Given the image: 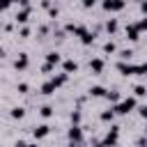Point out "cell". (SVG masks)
Masks as SVG:
<instances>
[{"instance_id": "obj_1", "label": "cell", "mask_w": 147, "mask_h": 147, "mask_svg": "<svg viewBox=\"0 0 147 147\" xmlns=\"http://www.w3.org/2000/svg\"><path fill=\"white\" fill-rule=\"evenodd\" d=\"M136 106H138L136 96H126V99L117 101V103L113 106V110H115V115H129L131 110H136Z\"/></svg>"}, {"instance_id": "obj_2", "label": "cell", "mask_w": 147, "mask_h": 147, "mask_svg": "<svg viewBox=\"0 0 147 147\" xmlns=\"http://www.w3.org/2000/svg\"><path fill=\"white\" fill-rule=\"evenodd\" d=\"M101 145H117L119 142V126H110V131H108V136L103 138V140H99Z\"/></svg>"}, {"instance_id": "obj_3", "label": "cell", "mask_w": 147, "mask_h": 147, "mask_svg": "<svg viewBox=\"0 0 147 147\" xmlns=\"http://www.w3.org/2000/svg\"><path fill=\"white\" fill-rule=\"evenodd\" d=\"M124 7H126V0H103L106 11H122Z\"/></svg>"}, {"instance_id": "obj_4", "label": "cell", "mask_w": 147, "mask_h": 147, "mask_svg": "<svg viewBox=\"0 0 147 147\" xmlns=\"http://www.w3.org/2000/svg\"><path fill=\"white\" fill-rule=\"evenodd\" d=\"M30 11H32V9H30V5H28V7H21V9H18V14L14 16L16 25H25V23L30 21Z\"/></svg>"}, {"instance_id": "obj_5", "label": "cell", "mask_w": 147, "mask_h": 147, "mask_svg": "<svg viewBox=\"0 0 147 147\" xmlns=\"http://www.w3.org/2000/svg\"><path fill=\"white\" fill-rule=\"evenodd\" d=\"M124 32H126V39H129V41H138V39H140V30L136 28V23H129Z\"/></svg>"}, {"instance_id": "obj_6", "label": "cell", "mask_w": 147, "mask_h": 147, "mask_svg": "<svg viewBox=\"0 0 147 147\" xmlns=\"http://www.w3.org/2000/svg\"><path fill=\"white\" fill-rule=\"evenodd\" d=\"M69 140H71V142H83V131H80L78 124H71V129H69Z\"/></svg>"}, {"instance_id": "obj_7", "label": "cell", "mask_w": 147, "mask_h": 147, "mask_svg": "<svg viewBox=\"0 0 147 147\" xmlns=\"http://www.w3.org/2000/svg\"><path fill=\"white\" fill-rule=\"evenodd\" d=\"M90 71H92L94 76H99V74L103 71V60H101V57H92V60H90Z\"/></svg>"}, {"instance_id": "obj_8", "label": "cell", "mask_w": 147, "mask_h": 147, "mask_svg": "<svg viewBox=\"0 0 147 147\" xmlns=\"http://www.w3.org/2000/svg\"><path fill=\"white\" fill-rule=\"evenodd\" d=\"M117 71H119L122 76H133V64H129L126 60H119V62H117Z\"/></svg>"}, {"instance_id": "obj_9", "label": "cell", "mask_w": 147, "mask_h": 147, "mask_svg": "<svg viewBox=\"0 0 147 147\" xmlns=\"http://www.w3.org/2000/svg\"><path fill=\"white\" fill-rule=\"evenodd\" d=\"M28 62H30V57H28V53H21V55L16 57V62H14V67H16L18 71H23V69H28Z\"/></svg>"}, {"instance_id": "obj_10", "label": "cell", "mask_w": 147, "mask_h": 147, "mask_svg": "<svg viewBox=\"0 0 147 147\" xmlns=\"http://www.w3.org/2000/svg\"><path fill=\"white\" fill-rule=\"evenodd\" d=\"M62 69H64L67 74H76V71H78V62H76V60H64V62H62Z\"/></svg>"}, {"instance_id": "obj_11", "label": "cell", "mask_w": 147, "mask_h": 147, "mask_svg": "<svg viewBox=\"0 0 147 147\" xmlns=\"http://www.w3.org/2000/svg\"><path fill=\"white\" fill-rule=\"evenodd\" d=\"M48 133H51V126H48V124H39V126L34 129V138H37V140H39V138H46Z\"/></svg>"}, {"instance_id": "obj_12", "label": "cell", "mask_w": 147, "mask_h": 147, "mask_svg": "<svg viewBox=\"0 0 147 147\" xmlns=\"http://www.w3.org/2000/svg\"><path fill=\"white\" fill-rule=\"evenodd\" d=\"M117 30H119V23H117V18H108V21H106V32H108V34H115Z\"/></svg>"}, {"instance_id": "obj_13", "label": "cell", "mask_w": 147, "mask_h": 147, "mask_svg": "<svg viewBox=\"0 0 147 147\" xmlns=\"http://www.w3.org/2000/svg\"><path fill=\"white\" fill-rule=\"evenodd\" d=\"M51 80L55 83V87H62V85H64V83L69 80V74H67V71H62V74H57V76H53Z\"/></svg>"}, {"instance_id": "obj_14", "label": "cell", "mask_w": 147, "mask_h": 147, "mask_svg": "<svg viewBox=\"0 0 147 147\" xmlns=\"http://www.w3.org/2000/svg\"><path fill=\"white\" fill-rule=\"evenodd\" d=\"M55 90H57V87H55V83H53V80H46V83L41 85V94H46V96H51Z\"/></svg>"}, {"instance_id": "obj_15", "label": "cell", "mask_w": 147, "mask_h": 147, "mask_svg": "<svg viewBox=\"0 0 147 147\" xmlns=\"http://www.w3.org/2000/svg\"><path fill=\"white\" fill-rule=\"evenodd\" d=\"M46 62H51V64H60V62H62V57H60V53H57V51H51V53H46Z\"/></svg>"}, {"instance_id": "obj_16", "label": "cell", "mask_w": 147, "mask_h": 147, "mask_svg": "<svg viewBox=\"0 0 147 147\" xmlns=\"http://www.w3.org/2000/svg\"><path fill=\"white\" fill-rule=\"evenodd\" d=\"M87 94H90V96H103V94H106V87H101V85H92V87L87 90Z\"/></svg>"}, {"instance_id": "obj_17", "label": "cell", "mask_w": 147, "mask_h": 147, "mask_svg": "<svg viewBox=\"0 0 147 147\" xmlns=\"http://www.w3.org/2000/svg\"><path fill=\"white\" fill-rule=\"evenodd\" d=\"M133 76H147V62L133 64Z\"/></svg>"}, {"instance_id": "obj_18", "label": "cell", "mask_w": 147, "mask_h": 147, "mask_svg": "<svg viewBox=\"0 0 147 147\" xmlns=\"http://www.w3.org/2000/svg\"><path fill=\"white\" fill-rule=\"evenodd\" d=\"M94 37H96V34H94V32H90V30H85V32H83V34H80V41H83V44H85V46H90V44H92V41H94Z\"/></svg>"}, {"instance_id": "obj_19", "label": "cell", "mask_w": 147, "mask_h": 147, "mask_svg": "<svg viewBox=\"0 0 147 147\" xmlns=\"http://www.w3.org/2000/svg\"><path fill=\"white\" fill-rule=\"evenodd\" d=\"M14 119H23L25 117V108H21V106H16V108H11V113H9Z\"/></svg>"}, {"instance_id": "obj_20", "label": "cell", "mask_w": 147, "mask_h": 147, "mask_svg": "<svg viewBox=\"0 0 147 147\" xmlns=\"http://www.w3.org/2000/svg\"><path fill=\"white\" fill-rule=\"evenodd\" d=\"M145 94H147V87H145V85H136V87H133V96H136V99H142Z\"/></svg>"}, {"instance_id": "obj_21", "label": "cell", "mask_w": 147, "mask_h": 147, "mask_svg": "<svg viewBox=\"0 0 147 147\" xmlns=\"http://www.w3.org/2000/svg\"><path fill=\"white\" fill-rule=\"evenodd\" d=\"M99 117H101V122H113V117H115V110H113V108H108V110H103Z\"/></svg>"}, {"instance_id": "obj_22", "label": "cell", "mask_w": 147, "mask_h": 147, "mask_svg": "<svg viewBox=\"0 0 147 147\" xmlns=\"http://www.w3.org/2000/svg\"><path fill=\"white\" fill-rule=\"evenodd\" d=\"M103 96H106L108 101H113V103H117V101H119V92H115V90H113V92H108V90H106V94H103Z\"/></svg>"}, {"instance_id": "obj_23", "label": "cell", "mask_w": 147, "mask_h": 147, "mask_svg": "<svg viewBox=\"0 0 147 147\" xmlns=\"http://www.w3.org/2000/svg\"><path fill=\"white\" fill-rule=\"evenodd\" d=\"M39 115H41V117H46V119H48V117H51V115H53V106H41V108H39Z\"/></svg>"}, {"instance_id": "obj_24", "label": "cell", "mask_w": 147, "mask_h": 147, "mask_svg": "<svg viewBox=\"0 0 147 147\" xmlns=\"http://www.w3.org/2000/svg\"><path fill=\"white\" fill-rule=\"evenodd\" d=\"M115 51H117L115 41H106V44H103V53H115Z\"/></svg>"}, {"instance_id": "obj_25", "label": "cell", "mask_w": 147, "mask_h": 147, "mask_svg": "<svg viewBox=\"0 0 147 147\" xmlns=\"http://www.w3.org/2000/svg\"><path fill=\"white\" fill-rule=\"evenodd\" d=\"M131 55H133V51H131V48H124V51H119V57H122V60H131Z\"/></svg>"}, {"instance_id": "obj_26", "label": "cell", "mask_w": 147, "mask_h": 147, "mask_svg": "<svg viewBox=\"0 0 147 147\" xmlns=\"http://www.w3.org/2000/svg\"><path fill=\"white\" fill-rule=\"evenodd\" d=\"M136 28H138L140 32H145V30H147V16H145V18H140V21L136 23Z\"/></svg>"}, {"instance_id": "obj_27", "label": "cell", "mask_w": 147, "mask_h": 147, "mask_svg": "<svg viewBox=\"0 0 147 147\" xmlns=\"http://www.w3.org/2000/svg\"><path fill=\"white\" fill-rule=\"evenodd\" d=\"M48 16H51V18H57V16H60V9L51 5V7H48Z\"/></svg>"}, {"instance_id": "obj_28", "label": "cell", "mask_w": 147, "mask_h": 147, "mask_svg": "<svg viewBox=\"0 0 147 147\" xmlns=\"http://www.w3.org/2000/svg\"><path fill=\"white\" fill-rule=\"evenodd\" d=\"M28 34H30V28H28V25H23V28L18 30V37H21V39H28Z\"/></svg>"}, {"instance_id": "obj_29", "label": "cell", "mask_w": 147, "mask_h": 147, "mask_svg": "<svg viewBox=\"0 0 147 147\" xmlns=\"http://www.w3.org/2000/svg\"><path fill=\"white\" fill-rule=\"evenodd\" d=\"M71 124H80V110H74L71 113Z\"/></svg>"}, {"instance_id": "obj_30", "label": "cell", "mask_w": 147, "mask_h": 147, "mask_svg": "<svg viewBox=\"0 0 147 147\" xmlns=\"http://www.w3.org/2000/svg\"><path fill=\"white\" fill-rule=\"evenodd\" d=\"M53 69H55V64H51V62H44V67H41V71H44V74H51Z\"/></svg>"}, {"instance_id": "obj_31", "label": "cell", "mask_w": 147, "mask_h": 147, "mask_svg": "<svg viewBox=\"0 0 147 147\" xmlns=\"http://www.w3.org/2000/svg\"><path fill=\"white\" fill-rule=\"evenodd\" d=\"M16 90H18L21 94H28V90H30V87H28V83H18V85H16Z\"/></svg>"}, {"instance_id": "obj_32", "label": "cell", "mask_w": 147, "mask_h": 147, "mask_svg": "<svg viewBox=\"0 0 147 147\" xmlns=\"http://www.w3.org/2000/svg\"><path fill=\"white\" fill-rule=\"evenodd\" d=\"M64 34H67L64 30H55V32H53V37H55V39H64Z\"/></svg>"}, {"instance_id": "obj_33", "label": "cell", "mask_w": 147, "mask_h": 147, "mask_svg": "<svg viewBox=\"0 0 147 147\" xmlns=\"http://www.w3.org/2000/svg\"><path fill=\"white\" fill-rule=\"evenodd\" d=\"M138 113H140V117H142V119H147V106H140V108H138Z\"/></svg>"}, {"instance_id": "obj_34", "label": "cell", "mask_w": 147, "mask_h": 147, "mask_svg": "<svg viewBox=\"0 0 147 147\" xmlns=\"http://www.w3.org/2000/svg\"><path fill=\"white\" fill-rule=\"evenodd\" d=\"M96 5V0H83V7L85 9H90V7H94Z\"/></svg>"}, {"instance_id": "obj_35", "label": "cell", "mask_w": 147, "mask_h": 147, "mask_svg": "<svg viewBox=\"0 0 147 147\" xmlns=\"http://www.w3.org/2000/svg\"><path fill=\"white\" fill-rule=\"evenodd\" d=\"M9 5H11V0H0V9H2V11H5Z\"/></svg>"}, {"instance_id": "obj_36", "label": "cell", "mask_w": 147, "mask_h": 147, "mask_svg": "<svg viewBox=\"0 0 147 147\" xmlns=\"http://www.w3.org/2000/svg\"><path fill=\"white\" fill-rule=\"evenodd\" d=\"M138 5H140V11L147 16V0H142V2H138Z\"/></svg>"}, {"instance_id": "obj_37", "label": "cell", "mask_w": 147, "mask_h": 147, "mask_svg": "<svg viewBox=\"0 0 147 147\" xmlns=\"http://www.w3.org/2000/svg\"><path fill=\"white\" fill-rule=\"evenodd\" d=\"M41 7H44V9H48V7H51V0H41Z\"/></svg>"}, {"instance_id": "obj_38", "label": "cell", "mask_w": 147, "mask_h": 147, "mask_svg": "<svg viewBox=\"0 0 147 147\" xmlns=\"http://www.w3.org/2000/svg\"><path fill=\"white\" fill-rule=\"evenodd\" d=\"M2 55H5V51H2V48H0V57H2Z\"/></svg>"}, {"instance_id": "obj_39", "label": "cell", "mask_w": 147, "mask_h": 147, "mask_svg": "<svg viewBox=\"0 0 147 147\" xmlns=\"http://www.w3.org/2000/svg\"><path fill=\"white\" fill-rule=\"evenodd\" d=\"M136 2H142V0H136Z\"/></svg>"}, {"instance_id": "obj_40", "label": "cell", "mask_w": 147, "mask_h": 147, "mask_svg": "<svg viewBox=\"0 0 147 147\" xmlns=\"http://www.w3.org/2000/svg\"><path fill=\"white\" fill-rule=\"evenodd\" d=\"M0 14H2V9H0Z\"/></svg>"}]
</instances>
